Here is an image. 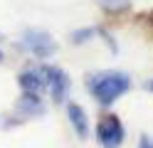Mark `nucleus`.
Returning <instances> with one entry per match:
<instances>
[{"instance_id":"obj_6","label":"nucleus","mask_w":153,"mask_h":148,"mask_svg":"<svg viewBox=\"0 0 153 148\" xmlns=\"http://www.w3.org/2000/svg\"><path fill=\"white\" fill-rule=\"evenodd\" d=\"M67 118H69V123L74 128L76 138H82V141H87L89 136V118H87V111L79 106V104H67Z\"/></svg>"},{"instance_id":"obj_10","label":"nucleus","mask_w":153,"mask_h":148,"mask_svg":"<svg viewBox=\"0 0 153 148\" xmlns=\"http://www.w3.org/2000/svg\"><path fill=\"white\" fill-rule=\"evenodd\" d=\"M97 32L101 35V39H104V42L109 45V49H111V52L116 54V52H119V47H116V42H114V37H111V32H109V30H104V27H97Z\"/></svg>"},{"instance_id":"obj_7","label":"nucleus","mask_w":153,"mask_h":148,"mask_svg":"<svg viewBox=\"0 0 153 148\" xmlns=\"http://www.w3.org/2000/svg\"><path fill=\"white\" fill-rule=\"evenodd\" d=\"M15 111L20 114L22 118H30V116H42V114H45V106H42L40 94H27V91H22L20 101H17V106H15Z\"/></svg>"},{"instance_id":"obj_12","label":"nucleus","mask_w":153,"mask_h":148,"mask_svg":"<svg viewBox=\"0 0 153 148\" xmlns=\"http://www.w3.org/2000/svg\"><path fill=\"white\" fill-rule=\"evenodd\" d=\"M148 91H153V79H151V82H148Z\"/></svg>"},{"instance_id":"obj_3","label":"nucleus","mask_w":153,"mask_h":148,"mask_svg":"<svg viewBox=\"0 0 153 148\" xmlns=\"http://www.w3.org/2000/svg\"><path fill=\"white\" fill-rule=\"evenodd\" d=\"M126 138V128H123L121 118L116 114H106L99 118L97 123V141L101 148H119Z\"/></svg>"},{"instance_id":"obj_14","label":"nucleus","mask_w":153,"mask_h":148,"mask_svg":"<svg viewBox=\"0 0 153 148\" xmlns=\"http://www.w3.org/2000/svg\"><path fill=\"white\" fill-rule=\"evenodd\" d=\"M151 20H153V17H151Z\"/></svg>"},{"instance_id":"obj_2","label":"nucleus","mask_w":153,"mask_h":148,"mask_svg":"<svg viewBox=\"0 0 153 148\" xmlns=\"http://www.w3.org/2000/svg\"><path fill=\"white\" fill-rule=\"evenodd\" d=\"M17 47H22L25 52H30L35 59H50L57 52L54 37L47 32V30H35V27H30V30H25V32H22Z\"/></svg>"},{"instance_id":"obj_5","label":"nucleus","mask_w":153,"mask_h":148,"mask_svg":"<svg viewBox=\"0 0 153 148\" xmlns=\"http://www.w3.org/2000/svg\"><path fill=\"white\" fill-rule=\"evenodd\" d=\"M17 86L27 94H42L47 89V77L42 69H27L17 77Z\"/></svg>"},{"instance_id":"obj_11","label":"nucleus","mask_w":153,"mask_h":148,"mask_svg":"<svg viewBox=\"0 0 153 148\" xmlns=\"http://www.w3.org/2000/svg\"><path fill=\"white\" fill-rule=\"evenodd\" d=\"M138 148H153V138H151L148 133H143V136L138 138Z\"/></svg>"},{"instance_id":"obj_4","label":"nucleus","mask_w":153,"mask_h":148,"mask_svg":"<svg viewBox=\"0 0 153 148\" xmlns=\"http://www.w3.org/2000/svg\"><path fill=\"white\" fill-rule=\"evenodd\" d=\"M40 69L47 77V89H50V94H52V101L54 104H64L67 99H69V91H72L69 74H67L62 67H54V64H42Z\"/></svg>"},{"instance_id":"obj_1","label":"nucleus","mask_w":153,"mask_h":148,"mask_svg":"<svg viewBox=\"0 0 153 148\" xmlns=\"http://www.w3.org/2000/svg\"><path fill=\"white\" fill-rule=\"evenodd\" d=\"M89 94L99 106H111L116 99L131 89V77L126 72H116V69H106V72H97L89 77Z\"/></svg>"},{"instance_id":"obj_9","label":"nucleus","mask_w":153,"mask_h":148,"mask_svg":"<svg viewBox=\"0 0 153 148\" xmlns=\"http://www.w3.org/2000/svg\"><path fill=\"white\" fill-rule=\"evenodd\" d=\"M91 37H97V27H82V30H74L69 35L72 45H84V42H89Z\"/></svg>"},{"instance_id":"obj_8","label":"nucleus","mask_w":153,"mask_h":148,"mask_svg":"<svg viewBox=\"0 0 153 148\" xmlns=\"http://www.w3.org/2000/svg\"><path fill=\"white\" fill-rule=\"evenodd\" d=\"M101 5V10H106V13H126L131 10V0H97Z\"/></svg>"},{"instance_id":"obj_13","label":"nucleus","mask_w":153,"mask_h":148,"mask_svg":"<svg viewBox=\"0 0 153 148\" xmlns=\"http://www.w3.org/2000/svg\"><path fill=\"white\" fill-rule=\"evenodd\" d=\"M0 62H3V52H0Z\"/></svg>"}]
</instances>
